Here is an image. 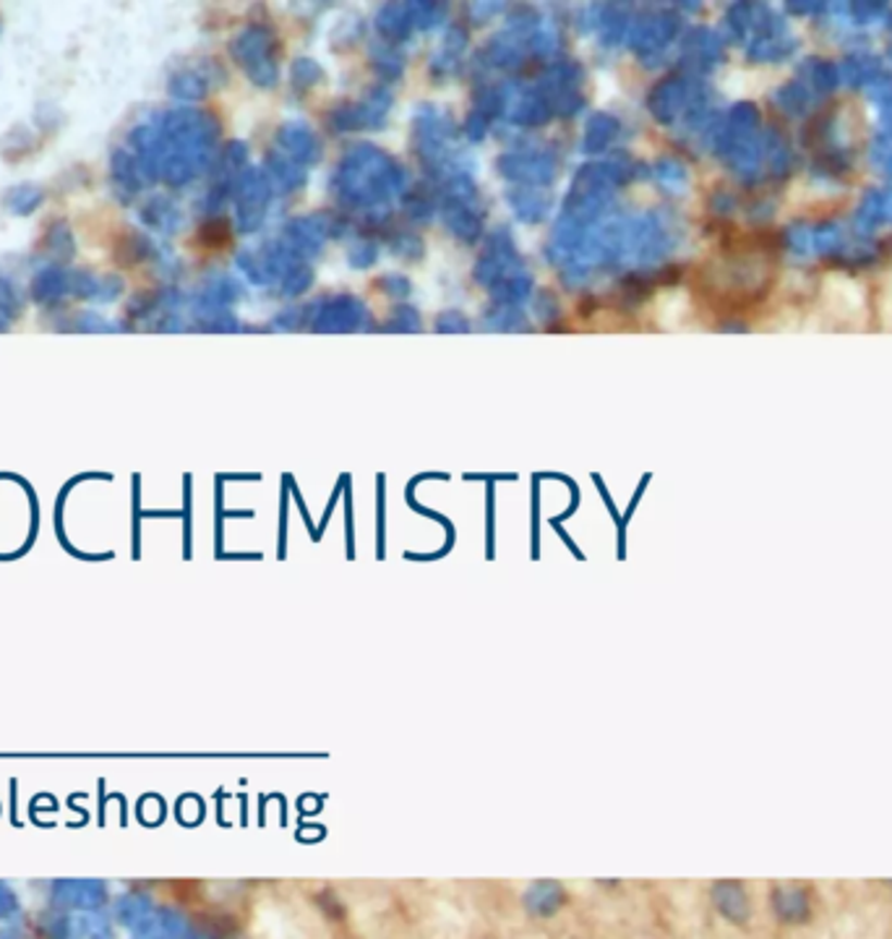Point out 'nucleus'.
Returning <instances> with one entry per match:
<instances>
[{"label": "nucleus", "mask_w": 892, "mask_h": 939, "mask_svg": "<svg viewBox=\"0 0 892 939\" xmlns=\"http://www.w3.org/2000/svg\"><path fill=\"white\" fill-rule=\"evenodd\" d=\"M767 911L783 929H804L817 918V892L809 882H772L767 890Z\"/></svg>", "instance_id": "nucleus-1"}, {"label": "nucleus", "mask_w": 892, "mask_h": 939, "mask_svg": "<svg viewBox=\"0 0 892 939\" xmlns=\"http://www.w3.org/2000/svg\"><path fill=\"white\" fill-rule=\"evenodd\" d=\"M822 313L832 321H843L851 330H864L867 324V295L856 280L841 272L825 274L822 280Z\"/></svg>", "instance_id": "nucleus-2"}, {"label": "nucleus", "mask_w": 892, "mask_h": 939, "mask_svg": "<svg viewBox=\"0 0 892 939\" xmlns=\"http://www.w3.org/2000/svg\"><path fill=\"white\" fill-rule=\"evenodd\" d=\"M713 903H715V911H718L728 924H733V927L746 929L752 924V916H754L752 895L746 892V885L739 882V879L715 882Z\"/></svg>", "instance_id": "nucleus-3"}, {"label": "nucleus", "mask_w": 892, "mask_h": 939, "mask_svg": "<svg viewBox=\"0 0 892 939\" xmlns=\"http://www.w3.org/2000/svg\"><path fill=\"white\" fill-rule=\"evenodd\" d=\"M778 78H783V74L776 76L772 71H767V69H752V71L731 69L720 84H723L726 95H731V97H757V95H763V91L770 89L772 84L778 82Z\"/></svg>", "instance_id": "nucleus-4"}, {"label": "nucleus", "mask_w": 892, "mask_h": 939, "mask_svg": "<svg viewBox=\"0 0 892 939\" xmlns=\"http://www.w3.org/2000/svg\"><path fill=\"white\" fill-rule=\"evenodd\" d=\"M660 313H664V324L668 330H679V321L686 319L689 313V300L684 293H668L664 298V306H660Z\"/></svg>", "instance_id": "nucleus-5"}, {"label": "nucleus", "mask_w": 892, "mask_h": 939, "mask_svg": "<svg viewBox=\"0 0 892 939\" xmlns=\"http://www.w3.org/2000/svg\"><path fill=\"white\" fill-rule=\"evenodd\" d=\"M880 319H882V330L892 332V269L884 274L882 291H880Z\"/></svg>", "instance_id": "nucleus-6"}]
</instances>
